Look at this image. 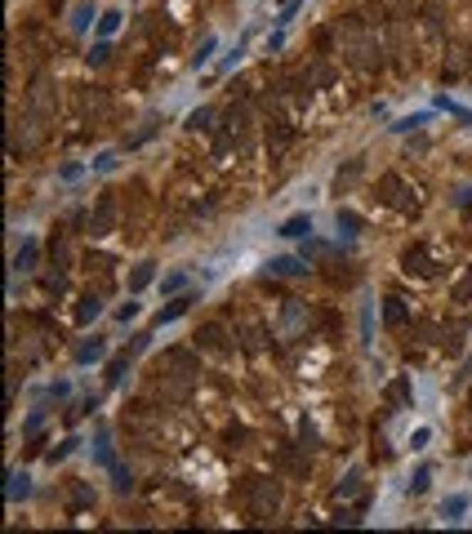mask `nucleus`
<instances>
[{
	"mask_svg": "<svg viewBox=\"0 0 472 534\" xmlns=\"http://www.w3.org/2000/svg\"><path fill=\"white\" fill-rule=\"evenodd\" d=\"M330 80H334V72H330L326 62H316V67H312V76H308V89H312V85H330Z\"/></svg>",
	"mask_w": 472,
	"mask_h": 534,
	"instance_id": "nucleus-26",
	"label": "nucleus"
},
{
	"mask_svg": "<svg viewBox=\"0 0 472 534\" xmlns=\"http://www.w3.org/2000/svg\"><path fill=\"white\" fill-rule=\"evenodd\" d=\"M94 165H98V170H112V165H116V152H103V156H98Z\"/></svg>",
	"mask_w": 472,
	"mask_h": 534,
	"instance_id": "nucleus-42",
	"label": "nucleus"
},
{
	"mask_svg": "<svg viewBox=\"0 0 472 534\" xmlns=\"http://www.w3.org/2000/svg\"><path fill=\"white\" fill-rule=\"evenodd\" d=\"M192 303H196V298H192V294H183V298H174V303H170V307H161V312H156V325H170V321H178V316H183V312H188Z\"/></svg>",
	"mask_w": 472,
	"mask_h": 534,
	"instance_id": "nucleus-13",
	"label": "nucleus"
},
{
	"mask_svg": "<svg viewBox=\"0 0 472 534\" xmlns=\"http://www.w3.org/2000/svg\"><path fill=\"white\" fill-rule=\"evenodd\" d=\"M428 441H432V427H419V432H414V437H410V445H414V449H424Z\"/></svg>",
	"mask_w": 472,
	"mask_h": 534,
	"instance_id": "nucleus-38",
	"label": "nucleus"
},
{
	"mask_svg": "<svg viewBox=\"0 0 472 534\" xmlns=\"http://www.w3.org/2000/svg\"><path fill=\"white\" fill-rule=\"evenodd\" d=\"M428 481H432V467H419V472L410 476V494H424V490H428Z\"/></svg>",
	"mask_w": 472,
	"mask_h": 534,
	"instance_id": "nucleus-28",
	"label": "nucleus"
},
{
	"mask_svg": "<svg viewBox=\"0 0 472 534\" xmlns=\"http://www.w3.org/2000/svg\"><path fill=\"white\" fill-rule=\"evenodd\" d=\"M151 280H156V263H139V267L129 272V294H143Z\"/></svg>",
	"mask_w": 472,
	"mask_h": 534,
	"instance_id": "nucleus-9",
	"label": "nucleus"
},
{
	"mask_svg": "<svg viewBox=\"0 0 472 534\" xmlns=\"http://www.w3.org/2000/svg\"><path fill=\"white\" fill-rule=\"evenodd\" d=\"M401 263H406L410 276H436V263L424 254V249H406V258H401Z\"/></svg>",
	"mask_w": 472,
	"mask_h": 534,
	"instance_id": "nucleus-6",
	"label": "nucleus"
},
{
	"mask_svg": "<svg viewBox=\"0 0 472 534\" xmlns=\"http://www.w3.org/2000/svg\"><path fill=\"white\" fill-rule=\"evenodd\" d=\"M112 476H116V490H121V494H129V490H134V476L125 472L121 463H112Z\"/></svg>",
	"mask_w": 472,
	"mask_h": 534,
	"instance_id": "nucleus-27",
	"label": "nucleus"
},
{
	"mask_svg": "<svg viewBox=\"0 0 472 534\" xmlns=\"http://www.w3.org/2000/svg\"><path fill=\"white\" fill-rule=\"evenodd\" d=\"M183 280H188L183 272H178V276H165V285H161V290H165V294H174V290H183Z\"/></svg>",
	"mask_w": 472,
	"mask_h": 534,
	"instance_id": "nucleus-39",
	"label": "nucleus"
},
{
	"mask_svg": "<svg viewBox=\"0 0 472 534\" xmlns=\"http://www.w3.org/2000/svg\"><path fill=\"white\" fill-rule=\"evenodd\" d=\"M468 298H472V267H468V272L459 276V285L450 290V303H468Z\"/></svg>",
	"mask_w": 472,
	"mask_h": 534,
	"instance_id": "nucleus-18",
	"label": "nucleus"
},
{
	"mask_svg": "<svg viewBox=\"0 0 472 534\" xmlns=\"http://www.w3.org/2000/svg\"><path fill=\"white\" fill-rule=\"evenodd\" d=\"M299 441H303V445H299V449H303V454H312V449H316V427H312L308 419H303V423H299Z\"/></svg>",
	"mask_w": 472,
	"mask_h": 534,
	"instance_id": "nucleus-23",
	"label": "nucleus"
},
{
	"mask_svg": "<svg viewBox=\"0 0 472 534\" xmlns=\"http://www.w3.org/2000/svg\"><path fill=\"white\" fill-rule=\"evenodd\" d=\"M308 231H312V219H308V214H294V219L281 223V236H285V241H299V236H308Z\"/></svg>",
	"mask_w": 472,
	"mask_h": 534,
	"instance_id": "nucleus-11",
	"label": "nucleus"
},
{
	"mask_svg": "<svg viewBox=\"0 0 472 534\" xmlns=\"http://www.w3.org/2000/svg\"><path fill=\"white\" fill-rule=\"evenodd\" d=\"M90 13H94L90 5H80V9H76V18H72V27H76V31H85V27H90Z\"/></svg>",
	"mask_w": 472,
	"mask_h": 534,
	"instance_id": "nucleus-35",
	"label": "nucleus"
},
{
	"mask_svg": "<svg viewBox=\"0 0 472 534\" xmlns=\"http://www.w3.org/2000/svg\"><path fill=\"white\" fill-rule=\"evenodd\" d=\"M299 5H303V0H290V5H285V9H281V18H277V23H290V18H294V13H299Z\"/></svg>",
	"mask_w": 472,
	"mask_h": 534,
	"instance_id": "nucleus-40",
	"label": "nucleus"
},
{
	"mask_svg": "<svg viewBox=\"0 0 472 534\" xmlns=\"http://www.w3.org/2000/svg\"><path fill=\"white\" fill-rule=\"evenodd\" d=\"M76 365H90V361H98V356H103V339H98V334H94V339H85V343H76Z\"/></svg>",
	"mask_w": 472,
	"mask_h": 534,
	"instance_id": "nucleus-15",
	"label": "nucleus"
},
{
	"mask_svg": "<svg viewBox=\"0 0 472 534\" xmlns=\"http://www.w3.org/2000/svg\"><path fill=\"white\" fill-rule=\"evenodd\" d=\"M41 111H23L18 121H14V134H9V147L14 152H31V147L41 143Z\"/></svg>",
	"mask_w": 472,
	"mask_h": 534,
	"instance_id": "nucleus-3",
	"label": "nucleus"
},
{
	"mask_svg": "<svg viewBox=\"0 0 472 534\" xmlns=\"http://www.w3.org/2000/svg\"><path fill=\"white\" fill-rule=\"evenodd\" d=\"M357 174H361V160H352L348 170L334 174V187H339V192H343V187H352V182H357Z\"/></svg>",
	"mask_w": 472,
	"mask_h": 534,
	"instance_id": "nucleus-22",
	"label": "nucleus"
},
{
	"mask_svg": "<svg viewBox=\"0 0 472 534\" xmlns=\"http://www.w3.org/2000/svg\"><path fill=\"white\" fill-rule=\"evenodd\" d=\"M214 45H218L214 36H205V40H200V49H196V67H200V62H205V58L214 54Z\"/></svg>",
	"mask_w": 472,
	"mask_h": 534,
	"instance_id": "nucleus-36",
	"label": "nucleus"
},
{
	"mask_svg": "<svg viewBox=\"0 0 472 534\" xmlns=\"http://www.w3.org/2000/svg\"><path fill=\"white\" fill-rule=\"evenodd\" d=\"M436 107H441V111H450V116H459L463 125H472V111H463L459 103H450V98H436Z\"/></svg>",
	"mask_w": 472,
	"mask_h": 534,
	"instance_id": "nucleus-30",
	"label": "nucleus"
},
{
	"mask_svg": "<svg viewBox=\"0 0 472 534\" xmlns=\"http://www.w3.org/2000/svg\"><path fill=\"white\" fill-rule=\"evenodd\" d=\"M121 18H125V13H121V9H107V13H103V18H98V36H103V40H107V36H112V31H116V27H121Z\"/></svg>",
	"mask_w": 472,
	"mask_h": 534,
	"instance_id": "nucleus-20",
	"label": "nucleus"
},
{
	"mask_svg": "<svg viewBox=\"0 0 472 534\" xmlns=\"http://www.w3.org/2000/svg\"><path fill=\"white\" fill-rule=\"evenodd\" d=\"M85 111H98V116H103V111H107V98H103V94H85Z\"/></svg>",
	"mask_w": 472,
	"mask_h": 534,
	"instance_id": "nucleus-33",
	"label": "nucleus"
},
{
	"mask_svg": "<svg viewBox=\"0 0 472 534\" xmlns=\"http://www.w3.org/2000/svg\"><path fill=\"white\" fill-rule=\"evenodd\" d=\"M116 316H121V321H134V316H139V303H125V307L116 312Z\"/></svg>",
	"mask_w": 472,
	"mask_h": 534,
	"instance_id": "nucleus-41",
	"label": "nucleus"
},
{
	"mask_svg": "<svg viewBox=\"0 0 472 534\" xmlns=\"http://www.w3.org/2000/svg\"><path fill=\"white\" fill-rule=\"evenodd\" d=\"M267 272H272V276H303V272H308V263H303V258H272V263H267Z\"/></svg>",
	"mask_w": 472,
	"mask_h": 534,
	"instance_id": "nucleus-14",
	"label": "nucleus"
},
{
	"mask_svg": "<svg viewBox=\"0 0 472 534\" xmlns=\"http://www.w3.org/2000/svg\"><path fill=\"white\" fill-rule=\"evenodd\" d=\"M31 494V476L27 472H14L9 476V498H27Z\"/></svg>",
	"mask_w": 472,
	"mask_h": 534,
	"instance_id": "nucleus-19",
	"label": "nucleus"
},
{
	"mask_svg": "<svg viewBox=\"0 0 472 534\" xmlns=\"http://www.w3.org/2000/svg\"><path fill=\"white\" fill-rule=\"evenodd\" d=\"M196 347H205V352H227V339L218 325H200L196 329Z\"/></svg>",
	"mask_w": 472,
	"mask_h": 534,
	"instance_id": "nucleus-7",
	"label": "nucleus"
},
{
	"mask_svg": "<svg viewBox=\"0 0 472 534\" xmlns=\"http://www.w3.org/2000/svg\"><path fill=\"white\" fill-rule=\"evenodd\" d=\"M98 312H103V298H98V294H85V298H80V307H76V325L98 321Z\"/></svg>",
	"mask_w": 472,
	"mask_h": 534,
	"instance_id": "nucleus-12",
	"label": "nucleus"
},
{
	"mask_svg": "<svg viewBox=\"0 0 472 534\" xmlns=\"http://www.w3.org/2000/svg\"><path fill=\"white\" fill-rule=\"evenodd\" d=\"M339 231H343V236H357V231H361V219H357L352 209H339Z\"/></svg>",
	"mask_w": 472,
	"mask_h": 534,
	"instance_id": "nucleus-24",
	"label": "nucleus"
},
{
	"mask_svg": "<svg viewBox=\"0 0 472 534\" xmlns=\"http://www.w3.org/2000/svg\"><path fill=\"white\" fill-rule=\"evenodd\" d=\"M31 263H36V241H27L18 254H14V272H31Z\"/></svg>",
	"mask_w": 472,
	"mask_h": 534,
	"instance_id": "nucleus-17",
	"label": "nucleus"
},
{
	"mask_svg": "<svg viewBox=\"0 0 472 534\" xmlns=\"http://www.w3.org/2000/svg\"><path fill=\"white\" fill-rule=\"evenodd\" d=\"M406 321H410L406 303H401V298H387V303H383V325H387V329H397V325H406Z\"/></svg>",
	"mask_w": 472,
	"mask_h": 534,
	"instance_id": "nucleus-10",
	"label": "nucleus"
},
{
	"mask_svg": "<svg viewBox=\"0 0 472 534\" xmlns=\"http://www.w3.org/2000/svg\"><path fill=\"white\" fill-rule=\"evenodd\" d=\"M129 356H134V352H121V356H116V361L107 365V378H112V383H121V374H125V365H129Z\"/></svg>",
	"mask_w": 472,
	"mask_h": 534,
	"instance_id": "nucleus-31",
	"label": "nucleus"
},
{
	"mask_svg": "<svg viewBox=\"0 0 472 534\" xmlns=\"http://www.w3.org/2000/svg\"><path fill=\"white\" fill-rule=\"evenodd\" d=\"M85 58H90V67H103V62L112 58V45H107V40H98V45L90 49V54H85Z\"/></svg>",
	"mask_w": 472,
	"mask_h": 534,
	"instance_id": "nucleus-25",
	"label": "nucleus"
},
{
	"mask_svg": "<svg viewBox=\"0 0 472 534\" xmlns=\"http://www.w3.org/2000/svg\"><path fill=\"white\" fill-rule=\"evenodd\" d=\"M112 227H116V200L103 196V200H98V209L90 214V231H94V236H107Z\"/></svg>",
	"mask_w": 472,
	"mask_h": 534,
	"instance_id": "nucleus-5",
	"label": "nucleus"
},
{
	"mask_svg": "<svg viewBox=\"0 0 472 534\" xmlns=\"http://www.w3.org/2000/svg\"><path fill=\"white\" fill-rule=\"evenodd\" d=\"M210 121H214V111H210V107H200V111L188 116V129H210Z\"/></svg>",
	"mask_w": 472,
	"mask_h": 534,
	"instance_id": "nucleus-29",
	"label": "nucleus"
},
{
	"mask_svg": "<svg viewBox=\"0 0 472 534\" xmlns=\"http://www.w3.org/2000/svg\"><path fill=\"white\" fill-rule=\"evenodd\" d=\"M379 196L387 200V205H397V209H419V192H410L406 182H401V174H383L379 178Z\"/></svg>",
	"mask_w": 472,
	"mask_h": 534,
	"instance_id": "nucleus-4",
	"label": "nucleus"
},
{
	"mask_svg": "<svg viewBox=\"0 0 472 534\" xmlns=\"http://www.w3.org/2000/svg\"><path fill=\"white\" fill-rule=\"evenodd\" d=\"M245 508H250V516H259V521L277 516V508H281V486H277V481H267V476H250Z\"/></svg>",
	"mask_w": 472,
	"mask_h": 534,
	"instance_id": "nucleus-1",
	"label": "nucleus"
},
{
	"mask_svg": "<svg viewBox=\"0 0 472 534\" xmlns=\"http://www.w3.org/2000/svg\"><path fill=\"white\" fill-rule=\"evenodd\" d=\"M463 512H468V498H463V494H450L446 503H441V516H446V521H459Z\"/></svg>",
	"mask_w": 472,
	"mask_h": 534,
	"instance_id": "nucleus-16",
	"label": "nucleus"
},
{
	"mask_svg": "<svg viewBox=\"0 0 472 534\" xmlns=\"http://www.w3.org/2000/svg\"><path fill=\"white\" fill-rule=\"evenodd\" d=\"M72 445H76V441H58L54 449H49V463H58V459H67V454H72Z\"/></svg>",
	"mask_w": 472,
	"mask_h": 534,
	"instance_id": "nucleus-34",
	"label": "nucleus"
},
{
	"mask_svg": "<svg viewBox=\"0 0 472 534\" xmlns=\"http://www.w3.org/2000/svg\"><path fill=\"white\" fill-rule=\"evenodd\" d=\"M41 423H45V410H36V414H31V419L23 423V437H36V432H41Z\"/></svg>",
	"mask_w": 472,
	"mask_h": 534,
	"instance_id": "nucleus-32",
	"label": "nucleus"
},
{
	"mask_svg": "<svg viewBox=\"0 0 472 534\" xmlns=\"http://www.w3.org/2000/svg\"><path fill=\"white\" fill-rule=\"evenodd\" d=\"M424 121H428V116H406V121H397L392 129H397V134H406V129H414V125H424Z\"/></svg>",
	"mask_w": 472,
	"mask_h": 534,
	"instance_id": "nucleus-37",
	"label": "nucleus"
},
{
	"mask_svg": "<svg viewBox=\"0 0 472 534\" xmlns=\"http://www.w3.org/2000/svg\"><path fill=\"white\" fill-rule=\"evenodd\" d=\"M357 486H361V472H348V481H343V486H334V503H343V498H352V494H357Z\"/></svg>",
	"mask_w": 472,
	"mask_h": 534,
	"instance_id": "nucleus-21",
	"label": "nucleus"
},
{
	"mask_svg": "<svg viewBox=\"0 0 472 534\" xmlns=\"http://www.w3.org/2000/svg\"><path fill=\"white\" fill-rule=\"evenodd\" d=\"M31 111H41V116L54 111V94H49V80H45V76L31 85Z\"/></svg>",
	"mask_w": 472,
	"mask_h": 534,
	"instance_id": "nucleus-8",
	"label": "nucleus"
},
{
	"mask_svg": "<svg viewBox=\"0 0 472 534\" xmlns=\"http://www.w3.org/2000/svg\"><path fill=\"white\" fill-rule=\"evenodd\" d=\"M343 54L357 62V67H379V36L375 31H361V27H352L348 31V40H343Z\"/></svg>",
	"mask_w": 472,
	"mask_h": 534,
	"instance_id": "nucleus-2",
	"label": "nucleus"
},
{
	"mask_svg": "<svg viewBox=\"0 0 472 534\" xmlns=\"http://www.w3.org/2000/svg\"><path fill=\"white\" fill-rule=\"evenodd\" d=\"M459 205H463V209H468V205H472V187H468V192H463V196H459Z\"/></svg>",
	"mask_w": 472,
	"mask_h": 534,
	"instance_id": "nucleus-43",
	"label": "nucleus"
}]
</instances>
